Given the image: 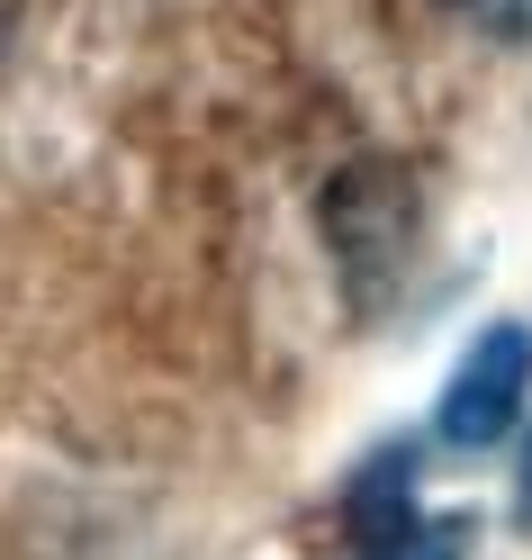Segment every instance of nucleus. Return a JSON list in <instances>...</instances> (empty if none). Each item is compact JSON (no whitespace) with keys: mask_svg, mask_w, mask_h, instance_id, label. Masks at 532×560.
Masks as SVG:
<instances>
[{"mask_svg":"<svg viewBox=\"0 0 532 560\" xmlns=\"http://www.w3.org/2000/svg\"><path fill=\"white\" fill-rule=\"evenodd\" d=\"M532 416V326L496 317L470 335V353L451 362L442 398H434V443L442 452H496Z\"/></svg>","mask_w":532,"mask_h":560,"instance_id":"f03ea898","label":"nucleus"},{"mask_svg":"<svg viewBox=\"0 0 532 560\" xmlns=\"http://www.w3.org/2000/svg\"><path fill=\"white\" fill-rule=\"evenodd\" d=\"M10 10H19V0H0V37H10Z\"/></svg>","mask_w":532,"mask_h":560,"instance_id":"0eeeda50","label":"nucleus"},{"mask_svg":"<svg viewBox=\"0 0 532 560\" xmlns=\"http://www.w3.org/2000/svg\"><path fill=\"white\" fill-rule=\"evenodd\" d=\"M451 10L487 37H532V0H451Z\"/></svg>","mask_w":532,"mask_h":560,"instance_id":"39448f33","label":"nucleus"},{"mask_svg":"<svg viewBox=\"0 0 532 560\" xmlns=\"http://www.w3.org/2000/svg\"><path fill=\"white\" fill-rule=\"evenodd\" d=\"M316 226H326V254H334V280H343L352 317H379V307L406 290L415 254H424V182H415V163L352 154L326 182V199H316Z\"/></svg>","mask_w":532,"mask_h":560,"instance_id":"f257e3e1","label":"nucleus"},{"mask_svg":"<svg viewBox=\"0 0 532 560\" xmlns=\"http://www.w3.org/2000/svg\"><path fill=\"white\" fill-rule=\"evenodd\" d=\"M415 524H424V506H415V452L388 443V452H370V462L343 479V534H352V551H379V542L415 534Z\"/></svg>","mask_w":532,"mask_h":560,"instance_id":"7ed1b4c3","label":"nucleus"},{"mask_svg":"<svg viewBox=\"0 0 532 560\" xmlns=\"http://www.w3.org/2000/svg\"><path fill=\"white\" fill-rule=\"evenodd\" d=\"M515 515L532 524V425H523V452H515Z\"/></svg>","mask_w":532,"mask_h":560,"instance_id":"423d86ee","label":"nucleus"},{"mask_svg":"<svg viewBox=\"0 0 532 560\" xmlns=\"http://www.w3.org/2000/svg\"><path fill=\"white\" fill-rule=\"evenodd\" d=\"M460 551H470V524H460V515H424L415 534L379 542V551H352V560H460Z\"/></svg>","mask_w":532,"mask_h":560,"instance_id":"20e7f679","label":"nucleus"}]
</instances>
